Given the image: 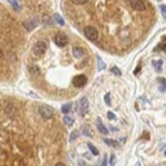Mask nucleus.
<instances>
[{"instance_id": "nucleus-3", "label": "nucleus", "mask_w": 166, "mask_h": 166, "mask_svg": "<svg viewBox=\"0 0 166 166\" xmlns=\"http://www.w3.org/2000/svg\"><path fill=\"white\" fill-rule=\"evenodd\" d=\"M38 112H39V114L45 119H49V118L53 117V110H52L48 105H40V107L38 108Z\"/></svg>"}, {"instance_id": "nucleus-17", "label": "nucleus", "mask_w": 166, "mask_h": 166, "mask_svg": "<svg viewBox=\"0 0 166 166\" xmlns=\"http://www.w3.org/2000/svg\"><path fill=\"white\" fill-rule=\"evenodd\" d=\"M64 122H65L66 126H72L74 121H73L72 117H69V116H64Z\"/></svg>"}, {"instance_id": "nucleus-32", "label": "nucleus", "mask_w": 166, "mask_h": 166, "mask_svg": "<svg viewBox=\"0 0 166 166\" xmlns=\"http://www.w3.org/2000/svg\"><path fill=\"white\" fill-rule=\"evenodd\" d=\"M56 166H65V165L61 164V162H59V164H56Z\"/></svg>"}, {"instance_id": "nucleus-19", "label": "nucleus", "mask_w": 166, "mask_h": 166, "mask_svg": "<svg viewBox=\"0 0 166 166\" xmlns=\"http://www.w3.org/2000/svg\"><path fill=\"white\" fill-rule=\"evenodd\" d=\"M104 68H105V64L103 62V60H101V59L97 56V69H99V70H103Z\"/></svg>"}, {"instance_id": "nucleus-8", "label": "nucleus", "mask_w": 166, "mask_h": 166, "mask_svg": "<svg viewBox=\"0 0 166 166\" xmlns=\"http://www.w3.org/2000/svg\"><path fill=\"white\" fill-rule=\"evenodd\" d=\"M79 107H80V113H82V114H86L87 110H88V100H87V97L83 96L82 99H80Z\"/></svg>"}, {"instance_id": "nucleus-11", "label": "nucleus", "mask_w": 166, "mask_h": 166, "mask_svg": "<svg viewBox=\"0 0 166 166\" xmlns=\"http://www.w3.org/2000/svg\"><path fill=\"white\" fill-rule=\"evenodd\" d=\"M23 26L26 27L27 30H33V29L37 27V22H35V21H25Z\"/></svg>"}, {"instance_id": "nucleus-7", "label": "nucleus", "mask_w": 166, "mask_h": 166, "mask_svg": "<svg viewBox=\"0 0 166 166\" xmlns=\"http://www.w3.org/2000/svg\"><path fill=\"white\" fill-rule=\"evenodd\" d=\"M86 55V51L82 47H74L73 48V56L77 59H82L83 56Z\"/></svg>"}, {"instance_id": "nucleus-1", "label": "nucleus", "mask_w": 166, "mask_h": 166, "mask_svg": "<svg viewBox=\"0 0 166 166\" xmlns=\"http://www.w3.org/2000/svg\"><path fill=\"white\" fill-rule=\"evenodd\" d=\"M47 48H48L47 42L39 40V42H37V43L33 45V49H31V51H33V55L35 56V57H40V56L47 51Z\"/></svg>"}, {"instance_id": "nucleus-26", "label": "nucleus", "mask_w": 166, "mask_h": 166, "mask_svg": "<svg viewBox=\"0 0 166 166\" xmlns=\"http://www.w3.org/2000/svg\"><path fill=\"white\" fill-rule=\"evenodd\" d=\"M105 103H107V105H112L110 104V95L109 94L105 95Z\"/></svg>"}, {"instance_id": "nucleus-27", "label": "nucleus", "mask_w": 166, "mask_h": 166, "mask_svg": "<svg viewBox=\"0 0 166 166\" xmlns=\"http://www.w3.org/2000/svg\"><path fill=\"white\" fill-rule=\"evenodd\" d=\"M160 9H161V12H162V16L166 18V5H161Z\"/></svg>"}, {"instance_id": "nucleus-13", "label": "nucleus", "mask_w": 166, "mask_h": 166, "mask_svg": "<svg viewBox=\"0 0 166 166\" xmlns=\"http://www.w3.org/2000/svg\"><path fill=\"white\" fill-rule=\"evenodd\" d=\"M82 131H83V135H86V136H88V137H91V136L94 135L92 131H91V129H90L88 126H83Z\"/></svg>"}, {"instance_id": "nucleus-31", "label": "nucleus", "mask_w": 166, "mask_h": 166, "mask_svg": "<svg viewBox=\"0 0 166 166\" xmlns=\"http://www.w3.org/2000/svg\"><path fill=\"white\" fill-rule=\"evenodd\" d=\"M140 68H142V66H140V65H139V66H137V68L135 69V74H137V73H139V72H140Z\"/></svg>"}, {"instance_id": "nucleus-9", "label": "nucleus", "mask_w": 166, "mask_h": 166, "mask_svg": "<svg viewBox=\"0 0 166 166\" xmlns=\"http://www.w3.org/2000/svg\"><path fill=\"white\" fill-rule=\"evenodd\" d=\"M96 127H97V130L101 134H104V135H107V134H108V129L103 125V122H101L100 118H96Z\"/></svg>"}, {"instance_id": "nucleus-14", "label": "nucleus", "mask_w": 166, "mask_h": 166, "mask_svg": "<svg viewBox=\"0 0 166 166\" xmlns=\"http://www.w3.org/2000/svg\"><path fill=\"white\" fill-rule=\"evenodd\" d=\"M88 148H90V151H91V153H94V156H99V151H97V148L94 146V144H91V143H88L87 144Z\"/></svg>"}, {"instance_id": "nucleus-6", "label": "nucleus", "mask_w": 166, "mask_h": 166, "mask_svg": "<svg viewBox=\"0 0 166 166\" xmlns=\"http://www.w3.org/2000/svg\"><path fill=\"white\" fill-rule=\"evenodd\" d=\"M130 4H131L132 9L139 10V12H142V10L146 9V4H144L143 0H130Z\"/></svg>"}, {"instance_id": "nucleus-33", "label": "nucleus", "mask_w": 166, "mask_h": 166, "mask_svg": "<svg viewBox=\"0 0 166 166\" xmlns=\"http://www.w3.org/2000/svg\"><path fill=\"white\" fill-rule=\"evenodd\" d=\"M79 165H80V166H86V165H84V162H80Z\"/></svg>"}, {"instance_id": "nucleus-28", "label": "nucleus", "mask_w": 166, "mask_h": 166, "mask_svg": "<svg viewBox=\"0 0 166 166\" xmlns=\"http://www.w3.org/2000/svg\"><path fill=\"white\" fill-rule=\"evenodd\" d=\"M108 118H109V119H114V118H116L114 113H113V112H109V113H108Z\"/></svg>"}, {"instance_id": "nucleus-21", "label": "nucleus", "mask_w": 166, "mask_h": 166, "mask_svg": "<svg viewBox=\"0 0 166 166\" xmlns=\"http://www.w3.org/2000/svg\"><path fill=\"white\" fill-rule=\"evenodd\" d=\"M72 1L74 3V4H77V5H83V4H86L88 0H72Z\"/></svg>"}, {"instance_id": "nucleus-5", "label": "nucleus", "mask_w": 166, "mask_h": 166, "mask_svg": "<svg viewBox=\"0 0 166 166\" xmlns=\"http://www.w3.org/2000/svg\"><path fill=\"white\" fill-rule=\"evenodd\" d=\"M86 83H87V78L84 75H82V74H79V75H75L73 78V84L75 87H83Z\"/></svg>"}, {"instance_id": "nucleus-2", "label": "nucleus", "mask_w": 166, "mask_h": 166, "mask_svg": "<svg viewBox=\"0 0 166 166\" xmlns=\"http://www.w3.org/2000/svg\"><path fill=\"white\" fill-rule=\"evenodd\" d=\"M83 33L84 35H86V38L88 40H96L97 38H99V33H97V30L95 29V27L92 26H87V27H84V30H83Z\"/></svg>"}, {"instance_id": "nucleus-23", "label": "nucleus", "mask_w": 166, "mask_h": 166, "mask_svg": "<svg viewBox=\"0 0 166 166\" xmlns=\"http://www.w3.org/2000/svg\"><path fill=\"white\" fill-rule=\"evenodd\" d=\"M77 137H78V131H73L70 134V142H73V140H75Z\"/></svg>"}, {"instance_id": "nucleus-12", "label": "nucleus", "mask_w": 166, "mask_h": 166, "mask_svg": "<svg viewBox=\"0 0 166 166\" xmlns=\"http://www.w3.org/2000/svg\"><path fill=\"white\" fill-rule=\"evenodd\" d=\"M152 64H153L154 69H156L157 72H161V70H162V64H164V62H162V60H154Z\"/></svg>"}, {"instance_id": "nucleus-20", "label": "nucleus", "mask_w": 166, "mask_h": 166, "mask_svg": "<svg viewBox=\"0 0 166 166\" xmlns=\"http://www.w3.org/2000/svg\"><path fill=\"white\" fill-rule=\"evenodd\" d=\"M104 143L108 144V146H110V147L117 146V142H114V140H112V139H104Z\"/></svg>"}, {"instance_id": "nucleus-22", "label": "nucleus", "mask_w": 166, "mask_h": 166, "mask_svg": "<svg viewBox=\"0 0 166 166\" xmlns=\"http://www.w3.org/2000/svg\"><path fill=\"white\" fill-rule=\"evenodd\" d=\"M112 73L113 74H116V75H121V70H119L118 68H117V66H113V68H112Z\"/></svg>"}, {"instance_id": "nucleus-15", "label": "nucleus", "mask_w": 166, "mask_h": 166, "mask_svg": "<svg viewBox=\"0 0 166 166\" xmlns=\"http://www.w3.org/2000/svg\"><path fill=\"white\" fill-rule=\"evenodd\" d=\"M70 110H72V104H65V105H62L61 112L64 113V114H68Z\"/></svg>"}, {"instance_id": "nucleus-16", "label": "nucleus", "mask_w": 166, "mask_h": 166, "mask_svg": "<svg viewBox=\"0 0 166 166\" xmlns=\"http://www.w3.org/2000/svg\"><path fill=\"white\" fill-rule=\"evenodd\" d=\"M29 70H30L31 73H34L35 75H39V74H40V69L38 68V66H35V65H31L30 68H29Z\"/></svg>"}, {"instance_id": "nucleus-10", "label": "nucleus", "mask_w": 166, "mask_h": 166, "mask_svg": "<svg viewBox=\"0 0 166 166\" xmlns=\"http://www.w3.org/2000/svg\"><path fill=\"white\" fill-rule=\"evenodd\" d=\"M157 82H158V90H160L161 92H165L166 91V79L165 78H158Z\"/></svg>"}, {"instance_id": "nucleus-29", "label": "nucleus", "mask_w": 166, "mask_h": 166, "mask_svg": "<svg viewBox=\"0 0 166 166\" xmlns=\"http://www.w3.org/2000/svg\"><path fill=\"white\" fill-rule=\"evenodd\" d=\"M114 161H116V158H114V154H113V156H110V166L114 165Z\"/></svg>"}, {"instance_id": "nucleus-24", "label": "nucleus", "mask_w": 166, "mask_h": 166, "mask_svg": "<svg viewBox=\"0 0 166 166\" xmlns=\"http://www.w3.org/2000/svg\"><path fill=\"white\" fill-rule=\"evenodd\" d=\"M156 51H166V44H160L156 47Z\"/></svg>"}, {"instance_id": "nucleus-35", "label": "nucleus", "mask_w": 166, "mask_h": 166, "mask_svg": "<svg viewBox=\"0 0 166 166\" xmlns=\"http://www.w3.org/2000/svg\"><path fill=\"white\" fill-rule=\"evenodd\" d=\"M165 156H166V151H165Z\"/></svg>"}, {"instance_id": "nucleus-4", "label": "nucleus", "mask_w": 166, "mask_h": 166, "mask_svg": "<svg viewBox=\"0 0 166 166\" xmlns=\"http://www.w3.org/2000/svg\"><path fill=\"white\" fill-rule=\"evenodd\" d=\"M68 37H66L64 33H57L55 35V43L56 45H59V47H65L66 44H68Z\"/></svg>"}, {"instance_id": "nucleus-18", "label": "nucleus", "mask_w": 166, "mask_h": 166, "mask_svg": "<svg viewBox=\"0 0 166 166\" xmlns=\"http://www.w3.org/2000/svg\"><path fill=\"white\" fill-rule=\"evenodd\" d=\"M53 18L56 20V22H57L59 25H64V23H65V21L62 20V17L60 15H53Z\"/></svg>"}, {"instance_id": "nucleus-30", "label": "nucleus", "mask_w": 166, "mask_h": 166, "mask_svg": "<svg viewBox=\"0 0 166 166\" xmlns=\"http://www.w3.org/2000/svg\"><path fill=\"white\" fill-rule=\"evenodd\" d=\"M100 166H107V157H104V160H103V162H101Z\"/></svg>"}, {"instance_id": "nucleus-34", "label": "nucleus", "mask_w": 166, "mask_h": 166, "mask_svg": "<svg viewBox=\"0 0 166 166\" xmlns=\"http://www.w3.org/2000/svg\"><path fill=\"white\" fill-rule=\"evenodd\" d=\"M1 56H3V53H1V49H0V59H1Z\"/></svg>"}, {"instance_id": "nucleus-25", "label": "nucleus", "mask_w": 166, "mask_h": 166, "mask_svg": "<svg viewBox=\"0 0 166 166\" xmlns=\"http://www.w3.org/2000/svg\"><path fill=\"white\" fill-rule=\"evenodd\" d=\"M9 1L12 3V5L15 7L16 9H18V8H20V4H18V3H17V0H9Z\"/></svg>"}, {"instance_id": "nucleus-36", "label": "nucleus", "mask_w": 166, "mask_h": 166, "mask_svg": "<svg viewBox=\"0 0 166 166\" xmlns=\"http://www.w3.org/2000/svg\"><path fill=\"white\" fill-rule=\"evenodd\" d=\"M136 166H140V165H139V164H137V165H136Z\"/></svg>"}]
</instances>
